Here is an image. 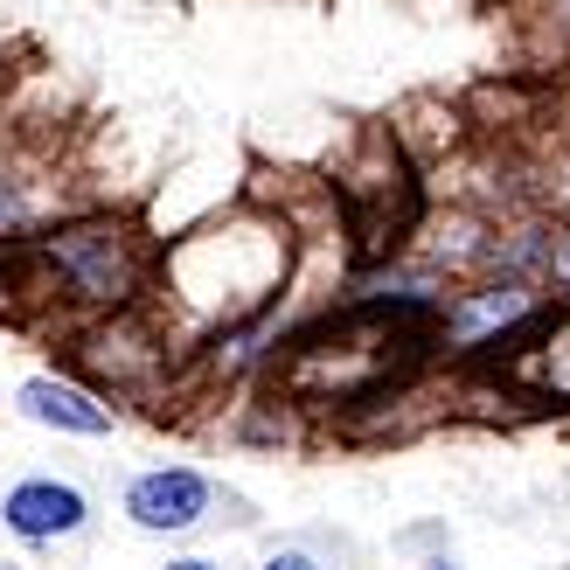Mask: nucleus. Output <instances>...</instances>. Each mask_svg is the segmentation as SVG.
<instances>
[{
	"label": "nucleus",
	"mask_w": 570,
	"mask_h": 570,
	"mask_svg": "<svg viewBox=\"0 0 570 570\" xmlns=\"http://www.w3.org/2000/svg\"><path fill=\"white\" fill-rule=\"evenodd\" d=\"M28 258L49 272V285L70 306H91V313H126L147 293V244L119 216L49 223L42 237H28Z\"/></svg>",
	"instance_id": "obj_1"
},
{
	"label": "nucleus",
	"mask_w": 570,
	"mask_h": 570,
	"mask_svg": "<svg viewBox=\"0 0 570 570\" xmlns=\"http://www.w3.org/2000/svg\"><path fill=\"white\" fill-rule=\"evenodd\" d=\"M543 306H550V299H543V285H535V278L466 285V293H445L439 334L452 341V348H501V341H515Z\"/></svg>",
	"instance_id": "obj_2"
},
{
	"label": "nucleus",
	"mask_w": 570,
	"mask_h": 570,
	"mask_svg": "<svg viewBox=\"0 0 570 570\" xmlns=\"http://www.w3.org/2000/svg\"><path fill=\"white\" fill-rule=\"evenodd\" d=\"M209 473H195V466H154V473H139L132 488H126V522L132 529H147V535H181L209 515Z\"/></svg>",
	"instance_id": "obj_3"
},
{
	"label": "nucleus",
	"mask_w": 570,
	"mask_h": 570,
	"mask_svg": "<svg viewBox=\"0 0 570 570\" xmlns=\"http://www.w3.org/2000/svg\"><path fill=\"white\" fill-rule=\"evenodd\" d=\"M91 522V501H83L70 480H14L8 494H0V529L14 535V543H63Z\"/></svg>",
	"instance_id": "obj_4"
},
{
	"label": "nucleus",
	"mask_w": 570,
	"mask_h": 570,
	"mask_svg": "<svg viewBox=\"0 0 570 570\" xmlns=\"http://www.w3.org/2000/svg\"><path fill=\"white\" fill-rule=\"evenodd\" d=\"M14 411L28 424H42V432H63V439H105L111 424H119V411H111L98 390H77L63 376H28L14 390Z\"/></svg>",
	"instance_id": "obj_5"
},
{
	"label": "nucleus",
	"mask_w": 570,
	"mask_h": 570,
	"mask_svg": "<svg viewBox=\"0 0 570 570\" xmlns=\"http://www.w3.org/2000/svg\"><path fill=\"white\" fill-rule=\"evenodd\" d=\"M522 341H529V348H515V355H529L543 396L570 404V306H543V313L522 327Z\"/></svg>",
	"instance_id": "obj_6"
},
{
	"label": "nucleus",
	"mask_w": 570,
	"mask_h": 570,
	"mask_svg": "<svg viewBox=\"0 0 570 570\" xmlns=\"http://www.w3.org/2000/svg\"><path fill=\"white\" fill-rule=\"evenodd\" d=\"M550 285L570 299V216H563V223H550Z\"/></svg>",
	"instance_id": "obj_7"
},
{
	"label": "nucleus",
	"mask_w": 570,
	"mask_h": 570,
	"mask_svg": "<svg viewBox=\"0 0 570 570\" xmlns=\"http://www.w3.org/2000/svg\"><path fill=\"white\" fill-rule=\"evenodd\" d=\"M21 216H28V209H21V181L8 175V167H0V244L21 230Z\"/></svg>",
	"instance_id": "obj_8"
},
{
	"label": "nucleus",
	"mask_w": 570,
	"mask_h": 570,
	"mask_svg": "<svg viewBox=\"0 0 570 570\" xmlns=\"http://www.w3.org/2000/svg\"><path fill=\"white\" fill-rule=\"evenodd\" d=\"M265 570H321V563H313L306 550H272V557H265Z\"/></svg>",
	"instance_id": "obj_9"
},
{
	"label": "nucleus",
	"mask_w": 570,
	"mask_h": 570,
	"mask_svg": "<svg viewBox=\"0 0 570 570\" xmlns=\"http://www.w3.org/2000/svg\"><path fill=\"white\" fill-rule=\"evenodd\" d=\"M550 14H557V36L570 42V0H550Z\"/></svg>",
	"instance_id": "obj_10"
},
{
	"label": "nucleus",
	"mask_w": 570,
	"mask_h": 570,
	"mask_svg": "<svg viewBox=\"0 0 570 570\" xmlns=\"http://www.w3.org/2000/svg\"><path fill=\"white\" fill-rule=\"evenodd\" d=\"M167 570H216V563H203V557H175Z\"/></svg>",
	"instance_id": "obj_11"
},
{
	"label": "nucleus",
	"mask_w": 570,
	"mask_h": 570,
	"mask_svg": "<svg viewBox=\"0 0 570 570\" xmlns=\"http://www.w3.org/2000/svg\"><path fill=\"white\" fill-rule=\"evenodd\" d=\"M424 570H460V563H445V557H432V563H424Z\"/></svg>",
	"instance_id": "obj_12"
},
{
	"label": "nucleus",
	"mask_w": 570,
	"mask_h": 570,
	"mask_svg": "<svg viewBox=\"0 0 570 570\" xmlns=\"http://www.w3.org/2000/svg\"><path fill=\"white\" fill-rule=\"evenodd\" d=\"M0 570H8V563H0Z\"/></svg>",
	"instance_id": "obj_13"
}]
</instances>
